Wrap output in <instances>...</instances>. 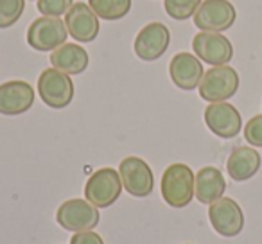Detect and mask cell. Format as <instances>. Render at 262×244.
Instances as JSON below:
<instances>
[{
  "label": "cell",
  "instance_id": "6da1fadb",
  "mask_svg": "<svg viewBox=\"0 0 262 244\" xmlns=\"http://www.w3.org/2000/svg\"><path fill=\"white\" fill-rule=\"evenodd\" d=\"M196 174L185 164H172L164 171L160 183L162 197L172 208H183L192 201Z\"/></svg>",
  "mask_w": 262,
  "mask_h": 244
},
{
  "label": "cell",
  "instance_id": "7a4b0ae2",
  "mask_svg": "<svg viewBox=\"0 0 262 244\" xmlns=\"http://www.w3.org/2000/svg\"><path fill=\"white\" fill-rule=\"evenodd\" d=\"M198 90L207 102H225L239 90V74L230 65L212 66L203 74Z\"/></svg>",
  "mask_w": 262,
  "mask_h": 244
},
{
  "label": "cell",
  "instance_id": "3957f363",
  "mask_svg": "<svg viewBox=\"0 0 262 244\" xmlns=\"http://www.w3.org/2000/svg\"><path fill=\"white\" fill-rule=\"evenodd\" d=\"M122 187V180L115 169L102 167L86 180L84 197L97 208H108L120 197Z\"/></svg>",
  "mask_w": 262,
  "mask_h": 244
},
{
  "label": "cell",
  "instance_id": "277c9868",
  "mask_svg": "<svg viewBox=\"0 0 262 244\" xmlns=\"http://www.w3.org/2000/svg\"><path fill=\"white\" fill-rule=\"evenodd\" d=\"M69 31L58 16H40L27 29V43L40 52H52L67 43Z\"/></svg>",
  "mask_w": 262,
  "mask_h": 244
},
{
  "label": "cell",
  "instance_id": "5b68a950",
  "mask_svg": "<svg viewBox=\"0 0 262 244\" xmlns=\"http://www.w3.org/2000/svg\"><path fill=\"white\" fill-rule=\"evenodd\" d=\"M38 94L49 108L61 109L72 102L74 83L69 74L58 69H47L38 77Z\"/></svg>",
  "mask_w": 262,
  "mask_h": 244
},
{
  "label": "cell",
  "instance_id": "8992f818",
  "mask_svg": "<svg viewBox=\"0 0 262 244\" xmlns=\"http://www.w3.org/2000/svg\"><path fill=\"white\" fill-rule=\"evenodd\" d=\"M56 219H58L59 226H63L69 232H88L94 230L99 225V208L92 205L88 199H81V197H74L69 199L58 208L56 212Z\"/></svg>",
  "mask_w": 262,
  "mask_h": 244
},
{
  "label": "cell",
  "instance_id": "52a82bcc",
  "mask_svg": "<svg viewBox=\"0 0 262 244\" xmlns=\"http://www.w3.org/2000/svg\"><path fill=\"white\" fill-rule=\"evenodd\" d=\"M192 18L200 31L223 33L235 24L237 11L230 0H203Z\"/></svg>",
  "mask_w": 262,
  "mask_h": 244
},
{
  "label": "cell",
  "instance_id": "ba28073f",
  "mask_svg": "<svg viewBox=\"0 0 262 244\" xmlns=\"http://www.w3.org/2000/svg\"><path fill=\"white\" fill-rule=\"evenodd\" d=\"M119 174L124 189L133 197H147L155 189V176L147 162L139 157H127L120 162Z\"/></svg>",
  "mask_w": 262,
  "mask_h": 244
},
{
  "label": "cell",
  "instance_id": "9c48e42d",
  "mask_svg": "<svg viewBox=\"0 0 262 244\" xmlns=\"http://www.w3.org/2000/svg\"><path fill=\"white\" fill-rule=\"evenodd\" d=\"M194 54L201 61L212 66L228 65L233 58V45L223 33H207L201 31L192 40Z\"/></svg>",
  "mask_w": 262,
  "mask_h": 244
},
{
  "label": "cell",
  "instance_id": "30bf717a",
  "mask_svg": "<svg viewBox=\"0 0 262 244\" xmlns=\"http://www.w3.org/2000/svg\"><path fill=\"white\" fill-rule=\"evenodd\" d=\"M210 225L219 235L235 237L244 228V214L239 203L232 197H219L208 208Z\"/></svg>",
  "mask_w": 262,
  "mask_h": 244
},
{
  "label": "cell",
  "instance_id": "8fae6325",
  "mask_svg": "<svg viewBox=\"0 0 262 244\" xmlns=\"http://www.w3.org/2000/svg\"><path fill=\"white\" fill-rule=\"evenodd\" d=\"M205 124L219 139H233L243 128V117L230 102H210L205 109Z\"/></svg>",
  "mask_w": 262,
  "mask_h": 244
},
{
  "label": "cell",
  "instance_id": "7c38bea8",
  "mask_svg": "<svg viewBox=\"0 0 262 244\" xmlns=\"http://www.w3.org/2000/svg\"><path fill=\"white\" fill-rule=\"evenodd\" d=\"M171 43V31L162 22H151L139 31L135 38V54L144 61H157Z\"/></svg>",
  "mask_w": 262,
  "mask_h": 244
},
{
  "label": "cell",
  "instance_id": "4fadbf2b",
  "mask_svg": "<svg viewBox=\"0 0 262 244\" xmlns=\"http://www.w3.org/2000/svg\"><path fill=\"white\" fill-rule=\"evenodd\" d=\"M65 26L69 34L79 43H90L99 36V16L84 2H74L65 15Z\"/></svg>",
  "mask_w": 262,
  "mask_h": 244
},
{
  "label": "cell",
  "instance_id": "5bb4252c",
  "mask_svg": "<svg viewBox=\"0 0 262 244\" xmlns=\"http://www.w3.org/2000/svg\"><path fill=\"white\" fill-rule=\"evenodd\" d=\"M203 74L205 70L201 59L190 52H178L169 63V76L180 90L190 92L198 88L203 79Z\"/></svg>",
  "mask_w": 262,
  "mask_h": 244
},
{
  "label": "cell",
  "instance_id": "9a60e30c",
  "mask_svg": "<svg viewBox=\"0 0 262 244\" xmlns=\"http://www.w3.org/2000/svg\"><path fill=\"white\" fill-rule=\"evenodd\" d=\"M34 104V90L26 81H6L0 84V113L2 115H22Z\"/></svg>",
  "mask_w": 262,
  "mask_h": 244
},
{
  "label": "cell",
  "instance_id": "2e32d148",
  "mask_svg": "<svg viewBox=\"0 0 262 244\" xmlns=\"http://www.w3.org/2000/svg\"><path fill=\"white\" fill-rule=\"evenodd\" d=\"M260 164L262 158L257 149L250 146H241L230 153L226 160V171L233 182H246L257 174Z\"/></svg>",
  "mask_w": 262,
  "mask_h": 244
},
{
  "label": "cell",
  "instance_id": "e0dca14e",
  "mask_svg": "<svg viewBox=\"0 0 262 244\" xmlns=\"http://www.w3.org/2000/svg\"><path fill=\"white\" fill-rule=\"evenodd\" d=\"M226 190V182L223 172L217 167H203L196 174V187H194V196L200 203L212 205L223 197Z\"/></svg>",
  "mask_w": 262,
  "mask_h": 244
},
{
  "label": "cell",
  "instance_id": "ac0fdd59",
  "mask_svg": "<svg viewBox=\"0 0 262 244\" xmlns=\"http://www.w3.org/2000/svg\"><path fill=\"white\" fill-rule=\"evenodd\" d=\"M51 63L54 69L69 74V76H77L86 70L90 58L84 47L76 43H63L51 54Z\"/></svg>",
  "mask_w": 262,
  "mask_h": 244
},
{
  "label": "cell",
  "instance_id": "d6986e66",
  "mask_svg": "<svg viewBox=\"0 0 262 244\" xmlns=\"http://www.w3.org/2000/svg\"><path fill=\"white\" fill-rule=\"evenodd\" d=\"M92 11L102 20H120L129 13L131 0H88Z\"/></svg>",
  "mask_w": 262,
  "mask_h": 244
},
{
  "label": "cell",
  "instance_id": "ffe728a7",
  "mask_svg": "<svg viewBox=\"0 0 262 244\" xmlns=\"http://www.w3.org/2000/svg\"><path fill=\"white\" fill-rule=\"evenodd\" d=\"M203 0H164V8L171 18L174 20H189L196 15L198 8Z\"/></svg>",
  "mask_w": 262,
  "mask_h": 244
},
{
  "label": "cell",
  "instance_id": "44dd1931",
  "mask_svg": "<svg viewBox=\"0 0 262 244\" xmlns=\"http://www.w3.org/2000/svg\"><path fill=\"white\" fill-rule=\"evenodd\" d=\"M26 9V0H0V29H8L20 20Z\"/></svg>",
  "mask_w": 262,
  "mask_h": 244
},
{
  "label": "cell",
  "instance_id": "7402d4cb",
  "mask_svg": "<svg viewBox=\"0 0 262 244\" xmlns=\"http://www.w3.org/2000/svg\"><path fill=\"white\" fill-rule=\"evenodd\" d=\"M74 6V0H38L36 8L43 16H63Z\"/></svg>",
  "mask_w": 262,
  "mask_h": 244
},
{
  "label": "cell",
  "instance_id": "603a6c76",
  "mask_svg": "<svg viewBox=\"0 0 262 244\" xmlns=\"http://www.w3.org/2000/svg\"><path fill=\"white\" fill-rule=\"evenodd\" d=\"M244 139L250 146L262 147V115H255L244 126Z\"/></svg>",
  "mask_w": 262,
  "mask_h": 244
},
{
  "label": "cell",
  "instance_id": "cb8c5ba5",
  "mask_svg": "<svg viewBox=\"0 0 262 244\" xmlns=\"http://www.w3.org/2000/svg\"><path fill=\"white\" fill-rule=\"evenodd\" d=\"M70 244H104V240L99 233L88 230V232H77L70 239Z\"/></svg>",
  "mask_w": 262,
  "mask_h": 244
}]
</instances>
